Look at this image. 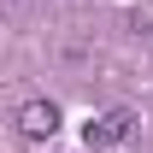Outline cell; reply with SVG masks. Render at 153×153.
I'll use <instances>...</instances> for the list:
<instances>
[{
  "label": "cell",
  "mask_w": 153,
  "mask_h": 153,
  "mask_svg": "<svg viewBox=\"0 0 153 153\" xmlns=\"http://www.w3.org/2000/svg\"><path fill=\"white\" fill-rule=\"evenodd\" d=\"M130 130H135V112H130V106H112V112H100L94 124L82 130V141H88V153H100V147L130 141Z\"/></svg>",
  "instance_id": "obj_1"
},
{
  "label": "cell",
  "mask_w": 153,
  "mask_h": 153,
  "mask_svg": "<svg viewBox=\"0 0 153 153\" xmlns=\"http://www.w3.org/2000/svg\"><path fill=\"white\" fill-rule=\"evenodd\" d=\"M53 130H59V106L53 100H24L18 106V135L24 141H47Z\"/></svg>",
  "instance_id": "obj_2"
}]
</instances>
